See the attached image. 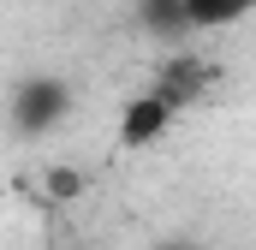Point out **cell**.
<instances>
[{
    "label": "cell",
    "instance_id": "cell-1",
    "mask_svg": "<svg viewBox=\"0 0 256 250\" xmlns=\"http://www.w3.org/2000/svg\"><path fill=\"white\" fill-rule=\"evenodd\" d=\"M72 114V84L54 72H30L12 84V131L18 137H48Z\"/></svg>",
    "mask_w": 256,
    "mask_h": 250
},
{
    "label": "cell",
    "instance_id": "cell-2",
    "mask_svg": "<svg viewBox=\"0 0 256 250\" xmlns=\"http://www.w3.org/2000/svg\"><path fill=\"white\" fill-rule=\"evenodd\" d=\"M173 114H179V108H173L161 90L126 102V114H120V149H149V143H161L167 125H173Z\"/></svg>",
    "mask_w": 256,
    "mask_h": 250
},
{
    "label": "cell",
    "instance_id": "cell-3",
    "mask_svg": "<svg viewBox=\"0 0 256 250\" xmlns=\"http://www.w3.org/2000/svg\"><path fill=\"white\" fill-rule=\"evenodd\" d=\"M208 78H214V66L196 60V54H179V60H167V72H161V96L173 102V108H185V102H196L202 90H208Z\"/></svg>",
    "mask_w": 256,
    "mask_h": 250
},
{
    "label": "cell",
    "instance_id": "cell-4",
    "mask_svg": "<svg viewBox=\"0 0 256 250\" xmlns=\"http://www.w3.org/2000/svg\"><path fill=\"white\" fill-rule=\"evenodd\" d=\"M250 12L256 0H185V30H220V24H238Z\"/></svg>",
    "mask_w": 256,
    "mask_h": 250
},
{
    "label": "cell",
    "instance_id": "cell-5",
    "mask_svg": "<svg viewBox=\"0 0 256 250\" xmlns=\"http://www.w3.org/2000/svg\"><path fill=\"white\" fill-rule=\"evenodd\" d=\"M137 24L149 36H185V0H137Z\"/></svg>",
    "mask_w": 256,
    "mask_h": 250
},
{
    "label": "cell",
    "instance_id": "cell-6",
    "mask_svg": "<svg viewBox=\"0 0 256 250\" xmlns=\"http://www.w3.org/2000/svg\"><path fill=\"white\" fill-rule=\"evenodd\" d=\"M78 190H84V173H78V167H54V173H48V196H54V202L78 196Z\"/></svg>",
    "mask_w": 256,
    "mask_h": 250
},
{
    "label": "cell",
    "instance_id": "cell-7",
    "mask_svg": "<svg viewBox=\"0 0 256 250\" xmlns=\"http://www.w3.org/2000/svg\"><path fill=\"white\" fill-rule=\"evenodd\" d=\"M149 250H202V244H196V238H155Z\"/></svg>",
    "mask_w": 256,
    "mask_h": 250
}]
</instances>
